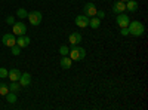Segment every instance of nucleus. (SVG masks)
Masks as SVG:
<instances>
[{
  "instance_id": "f257e3e1",
  "label": "nucleus",
  "mask_w": 148,
  "mask_h": 110,
  "mask_svg": "<svg viewBox=\"0 0 148 110\" xmlns=\"http://www.w3.org/2000/svg\"><path fill=\"white\" fill-rule=\"evenodd\" d=\"M127 28H129V34H132V36H142L144 31H145L144 24L139 22V21H132V22H129Z\"/></svg>"
},
{
  "instance_id": "f03ea898",
  "label": "nucleus",
  "mask_w": 148,
  "mask_h": 110,
  "mask_svg": "<svg viewBox=\"0 0 148 110\" xmlns=\"http://www.w3.org/2000/svg\"><path fill=\"white\" fill-rule=\"evenodd\" d=\"M68 55H70V58L73 61H80V59H83L86 57V51L83 49V48H79L77 45H73V48L70 49Z\"/></svg>"
},
{
  "instance_id": "7ed1b4c3",
  "label": "nucleus",
  "mask_w": 148,
  "mask_h": 110,
  "mask_svg": "<svg viewBox=\"0 0 148 110\" xmlns=\"http://www.w3.org/2000/svg\"><path fill=\"white\" fill-rule=\"evenodd\" d=\"M27 18L30 19L31 26H39V24L42 22V18H43V17H42V14H40L39 10H34V12H30Z\"/></svg>"
},
{
  "instance_id": "20e7f679",
  "label": "nucleus",
  "mask_w": 148,
  "mask_h": 110,
  "mask_svg": "<svg viewBox=\"0 0 148 110\" xmlns=\"http://www.w3.org/2000/svg\"><path fill=\"white\" fill-rule=\"evenodd\" d=\"M2 43L8 48H12L15 43H16V39H15V34L14 33H6L3 37H2Z\"/></svg>"
},
{
  "instance_id": "39448f33",
  "label": "nucleus",
  "mask_w": 148,
  "mask_h": 110,
  "mask_svg": "<svg viewBox=\"0 0 148 110\" xmlns=\"http://www.w3.org/2000/svg\"><path fill=\"white\" fill-rule=\"evenodd\" d=\"M116 22H117V26L120 27V28H125V27H127L129 26V22H130V19H129V17L126 15V14H119V17L116 18Z\"/></svg>"
},
{
  "instance_id": "423d86ee",
  "label": "nucleus",
  "mask_w": 148,
  "mask_h": 110,
  "mask_svg": "<svg viewBox=\"0 0 148 110\" xmlns=\"http://www.w3.org/2000/svg\"><path fill=\"white\" fill-rule=\"evenodd\" d=\"M96 12H98V9L92 3H86L84 8H83V15H86V17H95Z\"/></svg>"
},
{
  "instance_id": "0eeeda50",
  "label": "nucleus",
  "mask_w": 148,
  "mask_h": 110,
  "mask_svg": "<svg viewBox=\"0 0 148 110\" xmlns=\"http://www.w3.org/2000/svg\"><path fill=\"white\" fill-rule=\"evenodd\" d=\"M12 31H14V34H16V36H21V34L27 33V27H25V24H24V22H15Z\"/></svg>"
},
{
  "instance_id": "6e6552de",
  "label": "nucleus",
  "mask_w": 148,
  "mask_h": 110,
  "mask_svg": "<svg viewBox=\"0 0 148 110\" xmlns=\"http://www.w3.org/2000/svg\"><path fill=\"white\" fill-rule=\"evenodd\" d=\"M76 26L80 27V28L88 27V26H89V17H86V15H79V17H76Z\"/></svg>"
},
{
  "instance_id": "1a4fd4ad",
  "label": "nucleus",
  "mask_w": 148,
  "mask_h": 110,
  "mask_svg": "<svg viewBox=\"0 0 148 110\" xmlns=\"http://www.w3.org/2000/svg\"><path fill=\"white\" fill-rule=\"evenodd\" d=\"M30 42H31V39L28 37V36H25V34L18 36V39H16V45L21 46V48H27L30 45Z\"/></svg>"
},
{
  "instance_id": "9d476101",
  "label": "nucleus",
  "mask_w": 148,
  "mask_h": 110,
  "mask_svg": "<svg viewBox=\"0 0 148 110\" xmlns=\"http://www.w3.org/2000/svg\"><path fill=\"white\" fill-rule=\"evenodd\" d=\"M19 83H21V86H28L31 83V75L30 73H22L21 77H19Z\"/></svg>"
},
{
  "instance_id": "9b49d317",
  "label": "nucleus",
  "mask_w": 148,
  "mask_h": 110,
  "mask_svg": "<svg viewBox=\"0 0 148 110\" xmlns=\"http://www.w3.org/2000/svg\"><path fill=\"white\" fill-rule=\"evenodd\" d=\"M126 10V3L125 2H116L114 3V6H113V12L114 14H121V12H125Z\"/></svg>"
},
{
  "instance_id": "f8f14e48",
  "label": "nucleus",
  "mask_w": 148,
  "mask_h": 110,
  "mask_svg": "<svg viewBox=\"0 0 148 110\" xmlns=\"http://www.w3.org/2000/svg\"><path fill=\"white\" fill-rule=\"evenodd\" d=\"M68 40H70V43H71V45H79V43L82 42V34H80V33H77V31H74V33H71V34H70Z\"/></svg>"
},
{
  "instance_id": "ddd939ff",
  "label": "nucleus",
  "mask_w": 148,
  "mask_h": 110,
  "mask_svg": "<svg viewBox=\"0 0 148 110\" xmlns=\"http://www.w3.org/2000/svg\"><path fill=\"white\" fill-rule=\"evenodd\" d=\"M8 77H9L12 82L19 80V77H21V71H19L18 68H12V70H9V73H8Z\"/></svg>"
},
{
  "instance_id": "4468645a",
  "label": "nucleus",
  "mask_w": 148,
  "mask_h": 110,
  "mask_svg": "<svg viewBox=\"0 0 148 110\" xmlns=\"http://www.w3.org/2000/svg\"><path fill=\"white\" fill-rule=\"evenodd\" d=\"M71 66H73V59L68 58V55H64L61 58V67L62 68H70Z\"/></svg>"
},
{
  "instance_id": "2eb2a0df",
  "label": "nucleus",
  "mask_w": 148,
  "mask_h": 110,
  "mask_svg": "<svg viewBox=\"0 0 148 110\" xmlns=\"http://www.w3.org/2000/svg\"><path fill=\"white\" fill-rule=\"evenodd\" d=\"M126 9L129 12H136L138 10V2H135V0H127L126 2Z\"/></svg>"
},
{
  "instance_id": "dca6fc26",
  "label": "nucleus",
  "mask_w": 148,
  "mask_h": 110,
  "mask_svg": "<svg viewBox=\"0 0 148 110\" xmlns=\"http://www.w3.org/2000/svg\"><path fill=\"white\" fill-rule=\"evenodd\" d=\"M89 26L92 28H99L101 26V19L98 18V17H92V19H89Z\"/></svg>"
},
{
  "instance_id": "f3484780",
  "label": "nucleus",
  "mask_w": 148,
  "mask_h": 110,
  "mask_svg": "<svg viewBox=\"0 0 148 110\" xmlns=\"http://www.w3.org/2000/svg\"><path fill=\"white\" fill-rule=\"evenodd\" d=\"M6 101L8 103H10V104H14V103H16V92H12V91H9L6 95Z\"/></svg>"
},
{
  "instance_id": "a211bd4d",
  "label": "nucleus",
  "mask_w": 148,
  "mask_h": 110,
  "mask_svg": "<svg viewBox=\"0 0 148 110\" xmlns=\"http://www.w3.org/2000/svg\"><path fill=\"white\" fill-rule=\"evenodd\" d=\"M9 91H12V92H19V91H21V83H19L18 80L12 82V83L9 85Z\"/></svg>"
},
{
  "instance_id": "6ab92c4d",
  "label": "nucleus",
  "mask_w": 148,
  "mask_h": 110,
  "mask_svg": "<svg viewBox=\"0 0 148 110\" xmlns=\"http://www.w3.org/2000/svg\"><path fill=\"white\" fill-rule=\"evenodd\" d=\"M16 17H19L21 19H22V18H27V17H28V12L24 9V8H19V9L16 10Z\"/></svg>"
},
{
  "instance_id": "aec40b11",
  "label": "nucleus",
  "mask_w": 148,
  "mask_h": 110,
  "mask_svg": "<svg viewBox=\"0 0 148 110\" xmlns=\"http://www.w3.org/2000/svg\"><path fill=\"white\" fill-rule=\"evenodd\" d=\"M8 92H9V85L0 83V95H6Z\"/></svg>"
},
{
  "instance_id": "412c9836",
  "label": "nucleus",
  "mask_w": 148,
  "mask_h": 110,
  "mask_svg": "<svg viewBox=\"0 0 148 110\" xmlns=\"http://www.w3.org/2000/svg\"><path fill=\"white\" fill-rule=\"evenodd\" d=\"M10 51H12V54H14V55H19V54H21V46H18V45L15 43L14 46L10 48Z\"/></svg>"
},
{
  "instance_id": "4be33fe9",
  "label": "nucleus",
  "mask_w": 148,
  "mask_h": 110,
  "mask_svg": "<svg viewBox=\"0 0 148 110\" xmlns=\"http://www.w3.org/2000/svg\"><path fill=\"white\" fill-rule=\"evenodd\" d=\"M68 52H70V49H68V46L62 45V46L59 48V54L62 55V57H64V55H68Z\"/></svg>"
},
{
  "instance_id": "5701e85b",
  "label": "nucleus",
  "mask_w": 148,
  "mask_h": 110,
  "mask_svg": "<svg viewBox=\"0 0 148 110\" xmlns=\"http://www.w3.org/2000/svg\"><path fill=\"white\" fill-rule=\"evenodd\" d=\"M8 73H9V71H8L5 67H0V77H2V79H3V77H8Z\"/></svg>"
},
{
  "instance_id": "b1692460",
  "label": "nucleus",
  "mask_w": 148,
  "mask_h": 110,
  "mask_svg": "<svg viewBox=\"0 0 148 110\" xmlns=\"http://www.w3.org/2000/svg\"><path fill=\"white\" fill-rule=\"evenodd\" d=\"M6 22H8V24H10V26H14V24H15V18L9 15V17H6Z\"/></svg>"
},
{
  "instance_id": "393cba45",
  "label": "nucleus",
  "mask_w": 148,
  "mask_h": 110,
  "mask_svg": "<svg viewBox=\"0 0 148 110\" xmlns=\"http://www.w3.org/2000/svg\"><path fill=\"white\" fill-rule=\"evenodd\" d=\"M95 17H98V18H99V19H102V18L105 17V12H102V10H98Z\"/></svg>"
},
{
  "instance_id": "a878e982",
  "label": "nucleus",
  "mask_w": 148,
  "mask_h": 110,
  "mask_svg": "<svg viewBox=\"0 0 148 110\" xmlns=\"http://www.w3.org/2000/svg\"><path fill=\"white\" fill-rule=\"evenodd\" d=\"M120 33H121V36H127V34H129V28H127V27L121 28V30H120Z\"/></svg>"
},
{
  "instance_id": "bb28decb",
  "label": "nucleus",
  "mask_w": 148,
  "mask_h": 110,
  "mask_svg": "<svg viewBox=\"0 0 148 110\" xmlns=\"http://www.w3.org/2000/svg\"><path fill=\"white\" fill-rule=\"evenodd\" d=\"M121 2H125V3H126V2H127V0H121Z\"/></svg>"
}]
</instances>
